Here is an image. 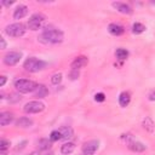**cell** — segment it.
<instances>
[{
  "mask_svg": "<svg viewBox=\"0 0 155 155\" xmlns=\"http://www.w3.org/2000/svg\"><path fill=\"white\" fill-rule=\"evenodd\" d=\"M64 38V34L62 30L59 29H52V28H46L40 36L38 38L39 41L44 42V44H58L62 42Z\"/></svg>",
  "mask_w": 155,
  "mask_h": 155,
  "instance_id": "cell-1",
  "label": "cell"
},
{
  "mask_svg": "<svg viewBox=\"0 0 155 155\" xmlns=\"http://www.w3.org/2000/svg\"><path fill=\"white\" fill-rule=\"evenodd\" d=\"M23 67L29 73H36V71L42 70L46 67V62H44L39 58H35V57H29V58L25 59Z\"/></svg>",
  "mask_w": 155,
  "mask_h": 155,
  "instance_id": "cell-2",
  "label": "cell"
},
{
  "mask_svg": "<svg viewBox=\"0 0 155 155\" xmlns=\"http://www.w3.org/2000/svg\"><path fill=\"white\" fill-rule=\"evenodd\" d=\"M36 86H38V84H35L31 80H27V79H17L15 81V87L21 93L34 92L35 88H36Z\"/></svg>",
  "mask_w": 155,
  "mask_h": 155,
  "instance_id": "cell-3",
  "label": "cell"
},
{
  "mask_svg": "<svg viewBox=\"0 0 155 155\" xmlns=\"http://www.w3.org/2000/svg\"><path fill=\"white\" fill-rule=\"evenodd\" d=\"M5 33L13 38H19L25 33V27L22 23H12L5 28Z\"/></svg>",
  "mask_w": 155,
  "mask_h": 155,
  "instance_id": "cell-4",
  "label": "cell"
},
{
  "mask_svg": "<svg viewBox=\"0 0 155 155\" xmlns=\"http://www.w3.org/2000/svg\"><path fill=\"white\" fill-rule=\"evenodd\" d=\"M122 138L126 139V143H127V147L130 150L132 151H136V153H140V151H144L145 150V145L140 142H138L137 139H134L131 134H122Z\"/></svg>",
  "mask_w": 155,
  "mask_h": 155,
  "instance_id": "cell-5",
  "label": "cell"
},
{
  "mask_svg": "<svg viewBox=\"0 0 155 155\" xmlns=\"http://www.w3.org/2000/svg\"><path fill=\"white\" fill-rule=\"evenodd\" d=\"M45 109V104L42 102H39V101H30L28 102L23 110L28 114H36V113H41L42 110Z\"/></svg>",
  "mask_w": 155,
  "mask_h": 155,
  "instance_id": "cell-6",
  "label": "cell"
},
{
  "mask_svg": "<svg viewBox=\"0 0 155 155\" xmlns=\"http://www.w3.org/2000/svg\"><path fill=\"white\" fill-rule=\"evenodd\" d=\"M44 21H45V16L42 13H34L28 21V28L30 30H38L39 28H41Z\"/></svg>",
  "mask_w": 155,
  "mask_h": 155,
  "instance_id": "cell-7",
  "label": "cell"
},
{
  "mask_svg": "<svg viewBox=\"0 0 155 155\" xmlns=\"http://www.w3.org/2000/svg\"><path fill=\"white\" fill-rule=\"evenodd\" d=\"M98 145H99V142L97 139H92V140H88L86 142L84 145H82V154L84 155H92L97 151L98 149Z\"/></svg>",
  "mask_w": 155,
  "mask_h": 155,
  "instance_id": "cell-8",
  "label": "cell"
},
{
  "mask_svg": "<svg viewBox=\"0 0 155 155\" xmlns=\"http://www.w3.org/2000/svg\"><path fill=\"white\" fill-rule=\"evenodd\" d=\"M22 58V53L21 52H16V51H12V52H8L7 54H5L4 57V63L7 64V65H16Z\"/></svg>",
  "mask_w": 155,
  "mask_h": 155,
  "instance_id": "cell-9",
  "label": "cell"
},
{
  "mask_svg": "<svg viewBox=\"0 0 155 155\" xmlns=\"http://www.w3.org/2000/svg\"><path fill=\"white\" fill-rule=\"evenodd\" d=\"M114 8H116L119 12L121 13H125V15H131L132 13V7L126 4V2H121V1H116V2H113L111 4Z\"/></svg>",
  "mask_w": 155,
  "mask_h": 155,
  "instance_id": "cell-10",
  "label": "cell"
},
{
  "mask_svg": "<svg viewBox=\"0 0 155 155\" xmlns=\"http://www.w3.org/2000/svg\"><path fill=\"white\" fill-rule=\"evenodd\" d=\"M87 63H88L87 57H85V56H79V57H76V58H75V59L71 62L70 67H71V69L79 70L80 68H82V67L87 65Z\"/></svg>",
  "mask_w": 155,
  "mask_h": 155,
  "instance_id": "cell-11",
  "label": "cell"
},
{
  "mask_svg": "<svg viewBox=\"0 0 155 155\" xmlns=\"http://www.w3.org/2000/svg\"><path fill=\"white\" fill-rule=\"evenodd\" d=\"M108 30L111 35H115V36L122 35L125 33V28L121 24H117V23H110L109 27H108Z\"/></svg>",
  "mask_w": 155,
  "mask_h": 155,
  "instance_id": "cell-12",
  "label": "cell"
},
{
  "mask_svg": "<svg viewBox=\"0 0 155 155\" xmlns=\"http://www.w3.org/2000/svg\"><path fill=\"white\" fill-rule=\"evenodd\" d=\"M28 15V7L25 5H19L16 7L15 12H13V18L15 19H21L23 17H25Z\"/></svg>",
  "mask_w": 155,
  "mask_h": 155,
  "instance_id": "cell-13",
  "label": "cell"
},
{
  "mask_svg": "<svg viewBox=\"0 0 155 155\" xmlns=\"http://www.w3.org/2000/svg\"><path fill=\"white\" fill-rule=\"evenodd\" d=\"M13 120V114L10 111H2L0 114V125L1 126H6L8 124H11Z\"/></svg>",
  "mask_w": 155,
  "mask_h": 155,
  "instance_id": "cell-14",
  "label": "cell"
},
{
  "mask_svg": "<svg viewBox=\"0 0 155 155\" xmlns=\"http://www.w3.org/2000/svg\"><path fill=\"white\" fill-rule=\"evenodd\" d=\"M130 102H131V94H130V92H121L120 96H119V104L122 108H125V107H127L130 104Z\"/></svg>",
  "mask_w": 155,
  "mask_h": 155,
  "instance_id": "cell-15",
  "label": "cell"
},
{
  "mask_svg": "<svg viewBox=\"0 0 155 155\" xmlns=\"http://www.w3.org/2000/svg\"><path fill=\"white\" fill-rule=\"evenodd\" d=\"M16 126L21 128H29L30 126H33V121L29 117H19L16 121Z\"/></svg>",
  "mask_w": 155,
  "mask_h": 155,
  "instance_id": "cell-16",
  "label": "cell"
},
{
  "mask_svg": "<svg viewBox=\"0 0 155 155\" xmlns=\"http://www.w3.org/2000/svg\"><path fill=\"white\" fill-rule=\"evenodd\" d=\"M34 93H35V97L44 98V97H46L48 94V90L46 88L45 85H38L36 88H35V91H34Z\"/></svg>",
  "mask_w": 155,
  "mask_h": 155,
  "instance_id": "cell-17",
  "label": "cell"
},
{
  "mask_svg": "<svg viewBox=\"0 0 155 155\" xmlns=\"http://www.w3.org/2000/svg\"><path fill=\"white\" fill-rule=\"evenodd\" d=\"M75 149V144L71 143V142H68V143H64L62 147H61V153L63 155H68V154H71Z\"/></svg>",
  "mask_w": 155,
  "mask_h": 155,
  "instance_id": "cell-18",
  "label": "cell"
},
{
  "mask_svg": "<svg viewBox=\"0 0 155 155\" xmlns=\"http://www.w3.org/2000/svg\"><path fill=\"white\" fill-rule=\"evenodd\" d=\"M59 132H61V134H62V138H64V139L71 138L73 134H74L73 128L69 127V126H63V127H61V128H59Z\"/></svg>",
  "mask_w": 155,
  "mask_h": 155,
  "instance_id": "cell-19",
  "label": "cell"
},
{
  "mask_svg": "<svg viewBox=\"0 0 155 155\" xmlns=\"http://www.w3.org/2000/svg\"><path fill=\"white\" fill-rule=\"evenodd\" d=\"M142 125H143V128L147 130L148 132H153L154 131V122L149 116H145L143 119V124Z\"/></svg>",
  "mask_w": 155,
  "mask_h": 155,
  "instance_id": "cell-20",
  "label": "cell"
},
{
  "mask_svg": "<svg viewBox=\"0 0 155 155\" xmlns=\"http://www.w3.org/2000/svg\"><path fill=\"white\" fill-rule=\"evenodd\" d=\"M38 148H39V150H41V151L48 150V149L51 148V140H48V139H46V138L40 139L39 143H38Z\"/></svg>",
  "mask_w": 155,
  "mask_h": 155,
  "instance_id": "cell-21",
  "label": "cell"
},
{
  "mask_svg": "<svg viewBox=\"0 0 155 155\" xmlns=\"http://www.w3.org/2000/svg\"><path fill=\"white\" fill-rule=\"evenodd\" d=\"M8 147H10V142H8L7 139L2 138V139L0 140V155H6Z\"/></svg>",
  "mask_w": 155,
  "mask_h": 155,
  "instance_id": "cell-22",
  "label": "cell"
},
{
  "mask_svg": "<svg viewBox=\"0 0 155 155\" xmlns=\"http://www.w3.org/2000/svg\"><path fill=\"white\" fill-rule=\"evenodd\" d=\"M115 56H116L119 59L124 61V59H126V58L128 57V51L125 50V48H117V50L115 51Z\"/></svg>",
  "mask_w": 155,
  "mask_h": 155,
  "instance_id": "cell-23",
  "label": "cell"
},
{
  "mask_svg": "<svg viewBox=\"0 0 155 155\" xmlns=\"http://www.w3.org/2000/svg\"><path fill=\"white\" fill-rule=\"evenodd\" d=\"M145 30V27L142 24V23H134L133 25H132V31L134 33V34H140V33H143Z\"/></svg>",
  "mask_w": 155,
  "mask_h": 155,
  "instance_id": "cell-24",
  "label": "cell"
},
{
  "mask_svg": "<svg viewBox=\"0 0 155 155\" xmlns=\"http://www.w3.org/2000/svg\"><path fill=\"white\" fill-rule=\"evenodd\" d=\"M59 139H62V134H61L59 130L52 131L51 134H50V140H51V142H57V140H59Z\"/></svg>",
  "mask_w": 155,
  "mask_h": 155,
  "instance_id": "cell-25",
  "label": "cell"
},
{
  "mask_svg": "<svg viewBox=\"0 0 155 155\" xmlns=\"http://www.w3.org/2000/svg\"><path fill=\"white\" fill-rule=\"evenodd\" d=\"M61 81H62V74H61V73H56V74L52 75L51 82H52L53 85H58Z\"/></svg>",
  "mask_w": 155,
  "mask_h": 155,
  "instance_id": "cell-26",
  "label": "cell"
},
{
  "mask_svg": "<svg viewBox=\"0 0 155 155\" xmlns=\"http://www.w3.org/2000/svg\"><path fill=\"white\" fill-rule=\"evenodd\" d=\"M19 101H21V96L17 94V93H11L8 96V102H11V103H16V102H19Z\"/></svg>",
  "mask_w": 155,
  "mask_h": 155,
  "instance_id": "cell-27",
  "label": "cell"
},
{
  "mask_svg": "<svg viewBox=\"0 0 155 155\" xmlns=\"http://www.w3.org/2000/svg\"><path fill=\"white\" fill-rule=\"evenodd\" d=\"M104 99H105L104 93L99 92V93H96V94H94V101H96V102H104Z\"/></svg>",
  "mask_w": 155,
  "mask_h": 155,
  "instance_id": "cell-28",
  "label": "cell"
},
{
  "mask_svg": "<svg viewBox=\"0 0 155 155\" xmlns=\"http://www.w3.org/2000/svg\"><path fill=\"white\" fill-rule=\"evenodd\" d=\"M69 78L71 80H75L79 78V70H75V69H71V71L69 73Z\"/></svg>",
  "mask_w": 155,
  "mask_h": 155,
  "instance_id": "cell-29",
  "label": "cell"
},
{
  "mask_svg": "<svg viewBox=\"0 0 155 155\" xmlns=\"http://www.w3.org/2000/svg\"><path fill=\"white\" fill-rule=\"evenodd\" d=\"M149 99H150V101H155V90H153V91L149 93Z\"/></svg>",
  "mask_w": 155,
  "mask_h": 155,
  "instance_id": "cell-30",
  "label": "cell"
},
{
  "mask_svg": "<svg viewBox=\"0 0 155 155\" xmlns=\"http://www.w3.org/2000/svg\"><path fill=\"white\" fill-rule=\"evenodd\" d=\"M0 42H1V48H5L6 47V42H5L4 38H0Z\"/></svg>",
  "mask_w": 155,
  "mask_h": 155,
  "instance_id": "cell-31",
  "label": "cell"
},
{
  "mask_svg": "<svg viewBox=\"0 0 155 155\" xmlns=\"http://www.w3.org/2000/svg\"><path fill=\"white\" fill-rule=\"evenodd\" d=\"M5 82H6V76H1V79H0V86H4Z\"/></svg>",
  "mask_w": 155,
  "mask_h": 155,
  "instance_id": "cell-32",
  "label": "cell"
},
{
  "mask_svg": "<svg viewBox=\"0 0 155 155\" xmlns=\"http://www.w3.org/2000/svg\"><path fill=\"white\" fill-rule=\"evenodd\" d=\"M12 4H13V1H2V5H5V6H10Z\"/></svg>",
  "mask_w": 155,
  "mask_h": 155,
  "instance_id": "cell-33",
  "label": "cell"
},
{
  "mask_svg": "<svg viewBox=\"0 0 155 155\" xmlns=\"http://www.w3.org/2000/svg\"><path fill=\"white\" fill-rule=\"evenodd\" d=\"M29 155H40V154H39L38 151H33V153H31V154H29Z\"/></svg>",
  "mask_w": 155,
  "mask_h": 155,
  "instance_id": "cell-34",
  "label": "cell"
},
{
  "mask_svg": "<svg viewBox=\"0 0 155 155\" xmlns=\"http://www.w3.org/2000/svg\"><path fill=\"white\" fill-rule=\"evenodd\" d=\"M42 155H53V153H45V154H42Z\"/></svg>",
  "mask_w": 155,
  "mask_h": 155,
  "instance_id": "cell-35",
  "label": "cell"
}]
</instances>
